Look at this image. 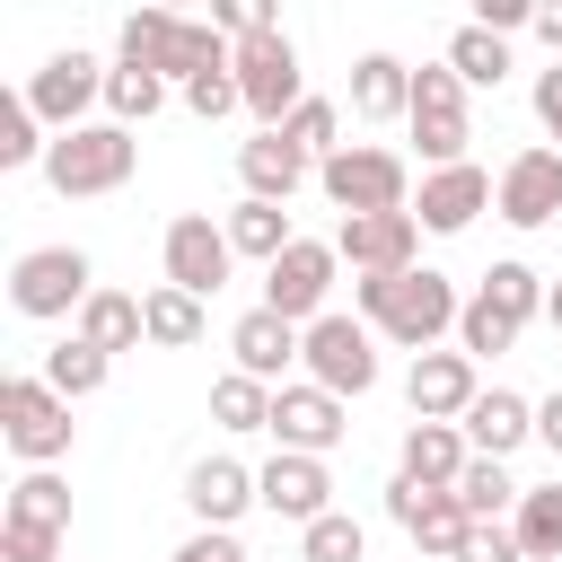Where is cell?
<instances>
[{"label":"cell","mask_w":562,"mask_h":562,"mask_svg":"<svg viewBox=\"0 0 562 562\" xmlns=\"http://www.w3.org/2000/svg\"><path fill=\"white\" fill-rule=\"evenodd\" d=\"M158 263H167V290L211 299V290H228L237 246H228V228H220L211 211H176V220H167V237H158Z\"/></svg>","instance_id":"9"},{"label":"cell","mask_w":562,"mask_h":562,"mask_svg":"<svg viewBox=\"0 0 562 562\" xmlns=\"http://www.w3.org/2000/svg\"><path fill=\"white\" fill-rule=\"evenodd\" d=\"M184 105H193L202 123L237 114V105H246V88H237V61H228V70H202V79H184Z\"/></svg>","instance_id":"41"},{"label":"cell","mask_w":562,"mask_h":562,"mask_svg":"<svg viewBox=\"0 0 562 562\" xmlns=\"http://www.w3.org/2000/svg\"><path fill=\"white\" fill-rule=\"evenodd\" d=\"M316 184H325V202H334L342 220H369V211H413V167H404V149H378V140L334 149V158L316 167Z\"/></svg>","instance_id":"3"},{"label":"cell","mask_w":562,"mask_h":562,"mask_svg":"<svg viewBox=\"0 0 562 562\" xmlns=\"http://www.w3.org/2000/svg\"><path fill=\"white\" fill-rule=\"evenodd\" d=\"M334 272H342L334 237H299L281 263H263V307L290 316V325H316V316H334V307H325V299H334Z\"/></svg>","instance_id":"11"},{"label":"cell","mask_w":562,"mask_h":562,"mask_svg":"<svg viewBox=\"0 0 562 562\" xmlns=\"http://www.w3.org/2000/svg\"><path fill=\"white\" fill-rule=\"evenodd\" d=\"M465 465H474V448H465L457 422H413V430H404V457H395L404 483H422V492H457Z\"/></svg>","instance_id":"22"},{"label":"cell","mask_w":562,"mask_h":562,"mask_svg":"<svg viewBox=\"0 0 562 562\" xmlns=\"http://www.w3.org/2000/svg\"><path fill=\"white\" fill-rule=\"evenodd\" d=\"M457 562H527V553H518V536H509V527H465Z\"/></svg>","instance_id":"44"},{"label":"cell","mask_w":562,"mask_h":562,"mask_svg":"<svg viewBox=\"0 0 562 562\" xmlns=\"http://www.w3.org/2000/svg\"><path fill=\"white\" fill-rule=\"evenodd\" d=\"M334 255H342L351 272H413V263H422V220H413V211L342 220V228H334Z\"/></svg>","instance_id":"14"},{"label":"cell","mask_w":562,"mask_h":562,"mask_svg":"<svg viewBox=\"0 0 562 562\" xmlns=\"http://www.w3.org/2000/svg\"><path fill=\"white\" fill-rule=\"evenodd\" d=\"M44 123H35V105L26 97H0V167H44Z\"/></svg>","instance_id":"39"},{"label":"cell","mask_w":562,"mask_h":562,"mask_svg":"<svg viewBox=\"0 0 562 562\" xmlns=\"http://www.w3.org/2000/svg\"><path fill=\"white\" fill-rule=\"evenodd\" d=\"M360 553H369V536L351 509H325L316 527H299V562H360Z\"/></svg>","instance_id":"38"},{"label":"cell","mask_w":562,"mask_h":562,"mask_svg":"<svg viewBox=\"0 0 562 562\" xmlns=\"http://www.w3.org/2000/svg\"><path fill=\"white\" fill-rule=\"evenodd\" d=\"M509 536H518V553H527V562H562V483H536V492H518V509H509Z\"/></svg>","instance_id":"27"},{"label":"cell","mask_w":562,"mask_h":562,"mask_svg":"<svg viewBox=\"0 0 562 562\" xmlns=\"http://www.w3.org/2000/svg\"><path fill=\"white\" fill-rule=\"evenodd\" d=\"M167 44H176V18H167V9H132V18H123V61H132V70H158Z\"/></svg>","instance_id":"40"},{"label":"cell","mask_w":562,"mask_h":562,"mask_svg":"<svg viewBox=\"0 0 562 562\" xmlns=\"http://www.w3.org/2000/svg\"><path fill=\"white\" fill-rule=\"evenodd\" d=\"M536 123L562 140V61H553V70H536Z\"/></svg>","instance_id":"45"},{"label":"cell","mask_w":562,"mask_h":562,"mask_svg":"<svg viewBox=\"0 0 562 562\" xmlns=\"http://www.w3.org/2000/svg\"><path fill=\"white\" fill-rule=\"evenodd\" d=\"M79 342H97L105 360H114V351H140V342H149V325H140V299H123V290H97V299L79 307Z\"/></svg>","instance_id":"26"},{"label":"cell","mask_w":562,"mask_h":562,"mask_svg":"<svg viewBox=\"0 0 562 562\" xmlns=\"http://www.w3.org/2000/svg\"><path fill=\"white\" fill-rule=\"evenodd\" d=\"M351 114H360V123H404V114H413V61L360 53V61H351Z\"/></svg>","instance_id":"24"},{"label":"cell","mask_w":562,"mask_h":562,"mask_svg":"<svg viewBox=\"0 0 562 562\" xmlns=\"http://www.w3.org/2000/svg\"><path fill=\"white\" fill-rule=\"evenodd\" d=\"M544 325H553V334H562V281H553V299H544Z\"/></svg>","instance_id":"48"},{"label":"cell","mask_w":562,"mask_h":562,"mask_svg":"<svg viewBox=\"0 0 562 562\" xmlns=\"http://www.w3.org/2000/svg\"><path fill=\"white\" fill-rule=\"evenodd\" d=\"M140 325H149L158 351H193V342H202V299H184V290L158 281V290L140 299Z\"/></svg>","instance_id":"34"},{"label":"cell","mask_w":562,"mask_h":562,"mask_svg":"<svg viewBox=\"0 0 562 562\" xmlns=\"http://www.w3.org/2000/svg\"><path fill=\"white\" fill-rule=\"evenodd\" d=\"M237 88H246V114H255L263 132H281V123L307 105V70H299V44H290L281 26L246 35V44H237Z\"/></svg>","instance_id":"5"},{"label":"cell","mask_w":562,"mask_h":562,"mask_svg":"<svg viewBox=\"0 0 562 562\" xmlns=\"http://www.w3.org/2000/svg\"><path fill=\"white\" fill-rule=\"evenodd\" d=\"M167 562H246V544H237V527H193Z\"/></svg>","instance_id":"43"},{"label":"cell","mask_w":562,"mask_h":562,"mask_svg":"<svg viewBox=\"0 0 562 562\" xmlns=\"http://www.w3.org/2000/svg\"><path fill=\"white\" fill-rule=\"evenodd\" d=\"M0 562H61V536L26 527V518H0Z\"/></svg>","instance_id":"42"},{"label":"cell","mask_w":562,"mask_h":562,"mask_svg":"<svg viewBox=\"0 0 562 562\" xmlns=\"http://www.w3.org/2000/svg\"><path fill=\"white\" fill-rule=\"evenodd\" d=\"M0 439H9L18 465H61L70 439H79V422H70V404L44 378H9L0 386Z\"/></svg>","instance_id":"7"},{"label":"cell","mask_w":562,"mask_h":562,"mask_svg":"<svg viewBox=\"0 0 562 562\" xmlns=\"http://www.w3.org/2000/svg\"><path fill=\"white\" fill-rule=\"evenodd\" d=\"M105 369H114V360H105L97 342H79V334H70V342H53V351H44V369H35V378H44L61 404H88V395L105 386Z\"/></svg>","instance_id":"29"},{"label":"cell","mask_w":562,"mask_h":562,"mask_svg":"<svg viewBox=\"0 0 562 562\" xmlns=\"http://www.w3.org/2000/svg\"><path fill=\"white\" fill-rule=\"evenodd\" d=\"M0 518H26V527H53V536H70V483L53 474V465H26L18 483H9V509Z\"/></svg>","instance_id":"30"},{"label":"cell","mask_w":562,"mask_h":562,"mask_svg":"<svg viewBox=\"0 0 562 562\" xmlns=\"http://www.w3.org/2000/svg\"><path fill=\"white\" fill-rule=\"evenodd\" d=\"M413 149H422V167L439 176V167H465V140H474V123H465V79L448 70V61H422L413 70Z\"/></svg>","instance_id":"6"},{"label":"cell","mask_w":562,"mask_h":562,"mask_svg":"<svg viewBox=\"0 0 562 562\" xmlns=\"http://www.w3.org/2000/svg\"><path fill=\"white\" fill-rule=\"evenodd\" d=\"M158 105H167V79H158V70H132V61H114V70H105V123L140 132Z\"/></svg>","instance_id":"33"},{"label":"cell","mask_w":562,"mask_h":562,"mask_svg":"<svg viewBox=\"0 0 562 562\" xmlns=\"http://www.w3.org/2000/svg\"><path fill=\"white\" fill-rule=\"evenodd\" d=\"M342 430H351L342 395H325V386H307V378L272 395V439H281L290 457H334V448H342Z\"/></svg>","instance_id":"16"},{"label":"cell","mask_w":562,"mask_h":562,"mask_svg":"<svg viewBox=\"0 0 562 562\" xmlns=\"http://www.w3.org/2000/svg\"><path fill=\"white\" fill-rule=\"evenodd\" d=\"M474 395H483V369H474L465 351H422V360L404 369V404H413V422H465Z\"/></svg>","instance_id":"15"},{"label":"cell","mask_w":562,"mask_h":562,"mask_svg":"<svg viewBox=\"0 0 562 562\" xmlns=\"http://www.w3.org/2000/svg\"><path fill=\"white\" fill-rule=\"evenodd\" d=\"M255 492H263V509L272 518H290V527H316L325 509H334V474H325V457H272V465H255Z\"/></svg>","instance_id":"19"},{"label":"cell","mask_w":562,"mask_h":562,"mask_svg":"<svg viewBox=\"0 0 562 562\" xmlns=\"http://www.w3.org/2000/svg\"><path fill=\"white\" fill-rule=\"evenodd\" d=\"M88 299H97V263H88L79 246H26V255L9 263V307L35 316V325L79 316Z\"/></svg>","instance_id":"4"},{"label":"cell","mask_w":562,"mask_h":562,"mask_svg":"<svg viewBox=\"0 0 562 562\" xmlns=\"http://www.w3.org/2000/svg\"><path fill=\"white\" fill-rule=\"evenodd\" d=\"M536 35L553 44V61H562V9H536Z\"/></svg>","instance_id":"47"},{"label":"cell","mask_w":562,"mask_h":562,"mask_svg":"<svg viewBox=\"0 0 562 562\" xmlns=\"http://www.w3.org/2000/svg\"><path fill=\"white\" fill-rule=\"evenodd\" d=\"M448 70H457L465 88H501V79H509V44H501V35H483V26L465 18V26L448 35Z\"/></svg>","instance_id":"35"},{"label":"cell","mask_w":562,"mask_h":562,"mask_svg":"<svg viewBox=\"0 0 562 562\" xmlns=\"http://www.w3.org/2000/svg\"><path fill=\"white\" fill-rule=\"evenodd\" d=\"M184 509H193V527H237L246 509H263L255 465H237V457H193V465H184Z\"/></svg>","instance_id":"18"},{"label":"cell","mask_w":562,"mask_h":562,"mask_svg":"<svg viewBox=\"0 0 562 562\" xmlns=\"http://www.w3.org/2000/svg\"><path fill=\"white\" fill-rule=\"evenodd\" d=\"M483 299H492V307H501V316H509V325L527 334V325L544 316V299H553V281H544L536 263H518V255H509V263H492V272H483Z\"/></svg>","instance_id":"28"},{"label":"cell","mask_w":562,"mask_h":562,"mask_svg":"<svg viewBox=\"0 0 562 562\" xmlns=\"http://www.w3.org/2000/svg\"><path fill=\"white\" fill-rule=\"evenodd\" d=\"M509 342H518V325H509V316H501V307H492V299L474 290V299H465V316H457V351H465V360L483 369V360H501Z\"/></svg>","instance_id":"37"},{"label":"cell","mask_w":562,"mask_h":562,"mask_svg":"<svg viewBox=\"0 0 562 562\" xmlns=\"http://www.w3.org/2000/svg\"><path fill=\"white\" fill-rule=\"evenodd\" d=\"M132 167H140V132H123V123H79V132H61V140L44 149V184H53L61 202L123 193Z\"/></svg>","instance_id":"2"},{"label":"cell","mask_w":562,"mask_h":562,"mask_svg":"<svg viewBox=\"0 0 562 562\" xmlns=\"http://www.w3.org/2000/svg\"><path fill=\"white\" fill-rule=\"evenodd\" d=\"M492 184H501V176H483L474 158H465V167H439V176H422V202H413V220H422L430 237H465V228L492 211Z\"/></svg>","instance_id":"17"},{"label":"cell","mask_w":562,"mask_h":562,"mask_svg":"<svg viewBox=\"0 0 562 562\" xmlns=\"http://www.w3.org/2000/svg\"><path fill=\"white\" fill-rule=\"evenodd\" d=\"M536 439L562 457V395H544V404H536Z\"/></svg>","instance_id":"46"},{"label":"cell","mask_w":562,"mask_h":562,"mask_svg":"<svg viewBox=\"0 0 562 562\" xmlns=\"http://www.w3.org/2000/svg\"><path fill=\"white\" fill-rule=\"evenodd\" d=\"M457 430H465V448H474V457H501V465H509V457L536 439V404H527L518 386H483V395H474V413H465Z\"/></svg>","instance_id":"21"},{"label":"cell","mask_w":562,"mask_h":562,"mask_svg":"<svg viewBox=\"0 0 562 562\" xmlns=\"http://www.w3.org/2000/svg\"><path fill=\"white\" fill-rule=\"evenodd\" d=\"M220 228H228V246H237V255H255V263H281V255L299 246V228H290V202H255V193H246V202H237Z\"/></svg>","instance_id":"25"},{"label":"cell","mask_w":562,"mask_h":562,"mask_svg":"<svg viewBox=\"0 0 562 562\" xmlns=\"http://www.w3.org/2000/svg\"><path fill=\"white\" fill-rule=\"evenodd\" d=\"M457 501H465V518H474V527H509L518 483H509V465H501V457H474V465L457 474Z\"/></svg>","instance_id":"32"},{"label":"cell","mask_w":562,"mask_h":562,"mask_svg":"<svg viewBox=\"0 0 562 562\" xmlns=\"http://www.w3.org/2000/svg\"><path fill=\"white\" fill-rule=\"evenodd\" d=\"M351 299H360V325L369 334H386L395 351H439V334H457V316H465V299H457V281L448 272H430V263H413V272H360L351 281Z\"/></svg>","instance_id":"1"},{"label":"cell","mask_w":562,"mask_h":562,"mask_svg":"<svg viewBox=\"0 0 562 562\" xmlns=\"http://www.w3.org/2000/svg\"><path fill=\"white\" fill-rule=\"evenodd\" d=\"M272 395H281V386H263V378L228 369V378L211 386V422H220V430H237V439H246V430H272Z\"/></svg>","instance_id":"31"},{"label":"cell","mask_w":562,"mask_h":562,"mask_svg":"<svg viewBox=\"0 0 562 562\" xmlns=\"http://www.w3.org/2000/svg\"><path fill=\"white\" fill-rule=\"evenodd\" d=\"M307 176H316V158H299L281 132H255V140H237V184H246L255 202H290Z\"/></svg>","instance_id":"23"},{"label":"cell","mask_w":562,"mask_h":562,"mask_svg":"<svg viewBox=\"0 0 562 562\" xmlns=\"http://www.w3.org/2000/svg\"><path fill=\"white\" fill-rule=\"evenodd\" d=\"M492 211L509 228H553L562 220V149H518L492 184Z\"/></svg>","instance_id":"13"},{"label":"cell","mask_w":562,"mask_h":562,"mask_svg":"<svg viewBox=\"0 0 562 562\" xmlns=\"http://www.w3.org/2000/svg\"><path fill=\"white\" fill-rule=\"evenodd\" d=\"M386 518L413 536L422 562H457V544H465V527H474L457 492H422V483H404V474L386 483Z\"/></svg>","instance_id":"12"},{"label":"cell","mask_w":562,"mask_h":562,"mask_svg":"<svg viewBox=\"0 0 562 562\" xmlns=\"http://www.w3.org/2000/svg\"><path fill=\"white\" fill-rule=\"evenodd\" d=\"M299 369H307V386H325V395H369L378 386V334L360 325V316H316L307 325V351H299Z\"/></svg>","instance_id":"8"},{"label":"cell","mask_w":562,"mask_h":562,"mask_svg":"<svg viewBox=\"0 0 562 562\" xmlns=\"http://www.w3.org/2000/svg\"><path fill=\"white\" fill-rule=\"evenodd\" d=\"M281 140H290L299 158H316V167H325L334 149H351V140H342V105H334V97H307V105L281 123Z\"/></svg>","instance_id":"36"},{"label":"cell","mask_w":562,"mask_h":562,"mask_svg":"<svg viewBox=\"0 0 562 562\" xmlns=\"http://www.w3.org/2000/svg\"><path fill=\"white\" fill-rule=\"evenodd\" d=\"M26 105H35V123L61 140V132H79L88 123V105H105V61L97 53H44V70L26 79Z\"/></svg>","instance_id":"10"},{"label":"cell","mask_w":562,"mask_h":562,"mask_svg":"<svg viewBox=\"0 0 562 562\" xmlns=\"http://www.w3.org/2000/svg\"><path fill=\"white\" fill-rule=\"evenodd\" d=\"M228 351H237V369H246V378H263V386H290L281 369L307 351V325H290V316H272V307H246V316L228 325Z\"/></svg>","instance_id":"20"}]
</instances>
